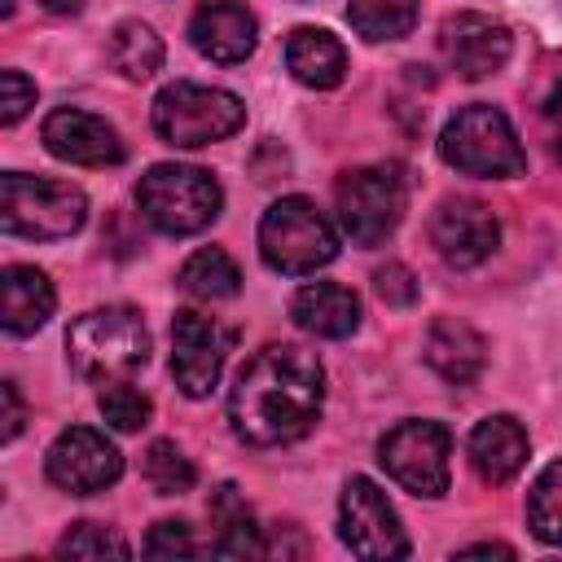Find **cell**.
I'll use <instances>...</instances> for the list:
<instances>
[{"instance_id": "6da1fadb", "label": "cell", "mask_w": 562, "mask_h": 562, "mask_svg": "<svg viewBox=\"0 0 562 562\" xmlns=\"http://www.w3.org/2000/svg\"><path fill=\"white\" fill-rule=\"evenodd\" d=\"M321 404H325L321 360L294 342H268L241 364L228 391V422L241 443L281 448L316 426Z\"/></svg>"}, {"instance_id": "7a4b0ae2", "label": "cell", "mask_w": 562, "mask_h": 562, "mask_svg": "<svg viewBox=\"0 0 562 562\" xmlns=\"http://www.w3.org/2000/svg\"><path fill=\"white\" fill-rule=\"evenodd\" d=\"M66 360L83 382H127L149 360V329L136 307H92L66 329Z\"/></svg>"}, {"instance_id": "3957f363", "label": "cell", "mask_w": 562, "mask_h": 562, "mask_svg": "<svg viewBox=\"0 0 562 562\" xmlns=\"http://www.w3.org/2000/svg\"><path fill=\"white\" fill-rule=\"evenodd\" d=\"M88 220V198L70 180H48V176H22L4 171L0 176V228L13 237L31 241H61L79 233Z\"/></svg>"}, {"instance_id": "277c9868", "label": "cell", "mask_w": 562, "mask_h": 562, "mask_svg": "<svg viewBox=\"0 0 562 562\" xmlns=\"http://www.w3.org/2000/svg\"><path fill=\"white\" fill-rule=\"evenodd\" d=\"M259 255L281 277H307L338 255V228L312 198H277L259 220Z\"/></svg>"}, {"instance_id": "5b68a950", "label": "cell", "mask_w": 562, "mask_h": 562, "mask_svg": "<svg viewBox=\"0 0 562 562\" xmlns=\"http://www.w3.org/2000/svg\"><path fill=\"white\" fill-rule=\"evenodd\" d=\"M439 154L461 176H483V180H509V176H522L527 167L518 132L496 105L457 110L439 132Z\"/></svg>"}, {"instance_id": "8992f818", "label": "cell", "mask_w": 562, "mask_h": 562, "mask_svg": "<svg viewBox=\"0 0 562 562\" xmlns=\"http://www.w3.org/2000/svg\"><path fill=\"white\" fill-rule=\"evenodd\" d=\"M136 206L140 215L167 233V237H189V233H202L220 206H224V193L215 184L211 171L202 167H184V162H158L140 176L136 184Z\"/></svg>"}, {"instance_id": "52a82bcc", "label": "cell", "mask_w": 562, "mask_h": 562, "mask_svg": "<svg viewBox=\"0 0 562 562\" xmlns=\"http://www.w3.org/2000/svg\"><path fill=\"white\" fill-rule=\"evenodd\" d=\"M149 123H154L158 140H167L176 149H198V145H215L224 136H233L246 123V105L228 88H206V83L180 79L154 97Z\"/></svg>"}, {"instance_id": "ba28073f", "label": "cell", "mask_w": 562, "mask_h": 562, "mask_svg": "<svg viewBox=\"0 0 562 562\" xmlns=\"http://www.w3.org/2000/svg\"><path fill=\"white\" fill-rule=\"evenodd\" d=\"M338 206V228L356 246H382L408 206V180L395 162H373V167H351L338 176L334 189Z\"/></svg>"}, {"instance_id": "9c48e42d", "label": "cell", "mask_w": 562, "mask_h": 562, "mask_svg": "<svg viewBox=\"0 0 562 562\" xmlns=\"http://www.w3.org/2000/svg\"><path fill=\"white\" fill-rule=\"evenodd\" d=\"M452 439L439 422H422L408 417L400 426H391L378 443V461L382 470L413 496H443L448 479H452Z\"/></svg>"}, {"instance_id": "30bf717a", "label": "cell", "mask_w": 562, "mask_h": 562, "mask_svg": "<svg viewBox=\"0 0 562 562\" xmlns=\"http://www.w3.org/2000/svg\"><path fill=\"white\" fill-rule=\"evenodd\" d=\"M228 351H233V329L220 316H206L198 307L176 312V321H171V378L189 400L211 395Z\"/></svg>"}, {"instance_id": "8fae6325", "label": "cell", "mask_w": 562, "mask_h": 562, "mask_svg": "<svg viewBox=\"0 0 562 562\" xmlns=\"http://www.w3.org/2000/svg\"><path fill=\"white\" fill-rule=\"evenodd\" d=\"M338 536L356 558H404L408 536L400 527L395 505L373 479H347L338 501Z\"/></svg>"}, {"instance_id": "7c38bea8", "label": "cell", "mask_w": 562, "mask_h": 562, "mask_svg": "<svg viewBox=\"0 0 562 562\" xmlns=\"http://www.w3.org/2000/svg\"><path fill=\"white\" fill-rule=\"evenodd\" d=\"M44 470L48 479L70 492V496H92V492H105L110 483H119L123 474V457L119 448L92 430V426H70L61 430L53 443H48V457H44Z\"/></svg>"}, {"instance_id": "4fadbf2b", "label": "cell", "mask_w": 562, "mask_h": 562, "mask_svg": "<svg viewBox=\"0 0 562 562\" xmlns=\"http://www.w3.org/2000/svg\"><path fill=\"white\" fill-rule=\"evenodd\" d=\"M430 241L448 268H474L496 250L501 224L479 198H443L430 215Z\"/></svg>"}, {"instance_id": "5bb4252c", "label": "cell", "mask_w": 562, "mask_h": 562, "mask_svg": "<svg viewBox=\"0 0 562 562\" xmlns=\"http://www.w3.org/2000/svg\"><path fill=\"white\" fill-rule=\"evenodd\" d=\"M439 48L461 79H487L509 61L514 35L505 22H496L487 13H452L439 26Z\"/></svg>"}, {"instance_id": "9a60e30c", "label": "cell", "mask_w": 562, "mask_h": 562, "mask_svg": "<svg viewBox=\"0 0 562 562\" xmlns=\"http://www.w3.org/2000/svg\"><path fill=\"white\" fill-rule=\"evenodd\" d=\"M44 136V149L61 162H75V167H119L123 162V140L119 132L88 114V110H75V105H61L44 119L40 127Z\"/></svg>"}, {"instance_id": "2e32d148", "label": "cell", "mask_w": 562, "mask_h": 562, "mask_svg": "<svg viewBox=\"0 0 562 562\" xmlns=\"http://www.w3.org/2000/svg\"><path fill=\"white\" fill-rule=\"evenodd\" d=\"M259 40V22L246 4L237 0H206L193 18H189V44L220 66H237L255 53Z\"/></svg>"}, {"instance_id": "e0dca14e", "label": "cell", "mask_w": 562, "mask_h": 562, "mask_svg": "<svg viewBox=\"0 0 562 562\" xmlns=\"http://www.w3.org/2000/svg\"><path fill=\"white\" fill-rule=\"evenodd\" d=\"M53 307H57V294H53V281L40 268L9 263L0 272V325H4L9 338H26V334L44 329Z\"/></svg>"}, {"instance_id": "ac0fdd59", "label": "cell", "mask_w": 562, "mask_h": 562, "mask_svg": "<svg viewBox=\"0 0 562 562\" xmlns=\"http://www.w3.org/2000/svg\"><path fill=\"white\" fill-rule=\"evenodd\" d=\"M426 364L443 382L470 386L483 373V364H487V342H483V334L474 325H465L457 316H439L426 329Z\"/></svg>"}, {"instance_id": "d6986e66", "label": "cell", "mask_w": 562, "mask_h": 562, "mask_svg": "<svg viewBox=\"0 0 562 562\" xmlns=\"http://www.w3.org/2000/svg\"><path fill=\"white\" fill-rule=\"evenodd\" d=\"M470 465L483 483H509L527 461V430L509 413H492L470 430Z\"/></svg>"}, {"instance_id": "ffe728a7", "label": "cell", "mask_w": 562, "mask_h": 562, "mask_svg": "<svg viewBox=\"0 0 562 562\" xmlns=\"http://www.w3.org/2000/svg\"><path fill=\"white\" fill-rule=\"evenodd\" d=\"M290 316L303 334L316 338H347L360 325V299L338 281H307L290 299Z\"/></svg>"}, {"instance_id": "44dd1931", "label": "cell", "mask_w": 562, "mask_h": 562, "mask_svg": "<svg viewBox=\"0 0 562 562\" xmlns=\"http://www.w3.org/2000/svg\"><path fill=\"white\" fill-rule=\"evenodd\" d=\"M285 66L290 75L303 83V88H338L342 75H347V53L342 44L325 31V26H299L290 40H285Z\"/></svg>"}, {"instance_id": "7402d4cb", "label": "cell", "mask_w": 562, "mask_h": 562, "mask_svg": "<svg viewBox=\"0 0 562 562\" xmlns=\"http://www.w3.org/2000/svg\"><path fill=\"white\" fill-rule=\"evenodd\" d=\"M211 549L224 553V558H263V536H259V522L246 505V496L233 487V483H220L211 492Z\"/></svg>"}, {"instance_id": "603a6c76", "label": "cell", "mask_w": 562, "mask_h": 562, "mask_svg": "<svg viewBox=\"0 0 562 562\" xmlns=\"http://www.w3.org/2000/svg\"><path fill=\"white\" fill-rule=\"evenodd\" d=\"M241 285V272L233 263L228 250L220 246H202L193 250L184 263H180V290L189 299H202V303H215V299H233Z\"/></svg>"}, {"instance_id": "cb8c5ba5", "label": "cell", "mask_w": 562, "mask_h": 562, "mask_svg": "<svg viewBox=\"0 0 562 562\" xmlns=\"http://www.w3.org/2000/svg\"><path fill=\"white\" fill-rule=\"evenodd\" d=\"M110 66H114L123 79L145 83V79L162 66V40L154 35V26H149V22H136V18L119 22V26L110 31Z\"/></svg>"}, {"instance_id": "d4e9b609", "label": "cell", "mask_w": 562, "mask_h": 562, "mask_svg": "<svg viewBox=\"0 0 562 562\" xmlns=\"http://www.w3.org/2000/svg\"><path fill=\"white\" fill-rule=\"evenodd\" d=\"M347 22L369 44L400 40V35H408L417 26V0H351L347 4Z\"/></svg>"}, {"instance_id": "484cf974", "label": "cell", "mask_w": 562, "mask_h": 562, "mask_svg": "<svg viewBox=\"0 0 562 562\" xmlns=\"http://www.w3.org/2000/svg\"><path fill=\"white\" fill-rule=\"evenodd\" d=\"M527 522L544 544H562V461L536 474L527 492Z\"/></svg>"}, {"instance_id": "4316f807", "label": "cell", "mask_w": 562, "mask_h": 562, "mask_svg": "<svg viewBox=\"0 0 562 562\" xmlns=\"http://www.w3.org/2000/svg\"><path fill=\"white\" fill-rule=\"evenodd\" d=\"M140 474H145V483H149L158 496H184V492L193 487V461H189L171 439H154V443L145 448Z\"/></svg>"}, {"instance_id": "83f0119b", "label": "cell", "mask_w": 562, "mask_h": 562, "mask_svg": "<svg viewBox=\"0 0 562 562\" xmlns=\"http://www.w3.org/2000/svg\"><path fill=\"white\" fill-rule=\"evenodd\" d=\"M97 404H101V417H105L114 430H123V435H136V430L149 426V417H154L149 395L136 391L132 382H110Z\"/></svg>"}, {"instance_id": "f1b7e54d", "label": "cell", "mask_w": 562, "mask_h": 562, "mask_svg": "<svg viewBox=\"0 0 562 562\" xmlns=\"http://www.w3.org/2000/svg\"><path fill=\"white\" fill-rule=\"evenodd\" d=\"M132 544L105 522H75L57 540V558H127Z\"/></svg>"}, {"instance_id": "f546056e", "label": "cell", "mask_w": 562, "mask_h": 562, "mask_svg": "<svg viewBox=\"0 0 562 562\" xmlns=\"http://www.w3.org/2000/svg\"><path fill=\"white\" fill-rule=\"evenodd\" d=\"M145 553L149 558H193V553H202V544L193 540V527L184 518H162L149 527Z\"/></svg>"}, {"instance_id": "4dcf8cb0", "label": "cell", "mask_w": 562, "mask_h": 562, "mask_svg": "<svg viewBox=\"0 0 562 562\" xmlns=\"http://www.w3.org/2000/svg\"><path fill=\"white\" fill-rule=\"evenodd\" d=\"M373 290L386 307H413L417 303V277L404 263H386L373 272Z\"/></svg>"}, {"instance_id": "1f68e13d", "label": "cell", "mask_w": 562, "mask_h": 562, "mask_svg": "<svg viewBox=\"0 0 562 562\" xmlns=\"http://www.w3.org/2000/svg\"><path fill=\"white\" fill-rule=\"evenodd\" d=\"M0 92H4V97H0V123L13 127V123L35 105V83H31L22 70H4V75H0Z\"/></svg>"}, {"instance_id": "d6a6232c", "label": "cell", "mask_w": 562, "mask_h": 562, "mask_svg": "<svg viewBox=\"0 0 562 562\" xmlns=\"http://www.w3.org/2000/svg\"><path fill=\"white\" fill-rule=\"evenodd\" d=\"M0 400H4V430H0V439L4 443H13L18 435H22V422H26V404H22V395H18V382L13 378H4L0 382Z\"/></svg>"}, {"instance_id": "836d02e7", "label": "cell", "mask_w": 562, "mask_h": 562, "mask_svg": "<svg viewBox=\"0 0 562 562\" xmlns=\"http://www.w3.org/2000/svg\"><path fill=\"white\" fill-rule=\"evenodd\" d=\"M540 123H544V140H549V149L562 158V83L544 97V114H540Z\"/></svg>"}, {"instance_id": "e575fe53", "label": "cell", "mask_w": 562, "mask_h": 562, "mask_svg": "<svg viewBox=\"0 0 562 562\" xmlns=\"http://www.w3.org/2000/svg\"><path fill=\"white\" fill-rule=\"evenodd\" d=\"M461 553H501V558H514V549H509V544H487V540H483V544H465Z\"/></svg>"}, {"instance_id": "d590c367", "label": "cell", "mask_w": 562, "mask_h": 562, "mask_svg": "<svg viewBox=\"0 0 562 562\" xmlns=\"http://www.w3.org/2000/svg\"><path fill=\"white\" fill-rule=\"evenodd\" d=\"M40 4H44L48 13H75V9L83 4V0H40Z\"/></svg>"}]
</instances>
